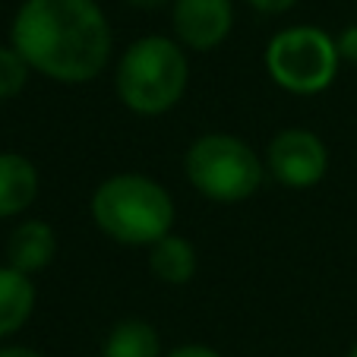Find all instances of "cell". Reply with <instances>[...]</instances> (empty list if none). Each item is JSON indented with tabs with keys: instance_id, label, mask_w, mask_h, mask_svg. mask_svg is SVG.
<instances>
[{
	"instance_id": "13",
	"label": "cell",
	"mask_w": 357,
	"mask_h": 357,
	"mask_svg": "<svg viewBox=\"0 0 357 357\" xmlns=\"http://www.w3.org/2000/svg\"><path fill=\"white\" fill-rule=\"evenodd\" d=\"M29 61L16 47H0V101L13 98L29 82Z\"/></svg>"
},
{
	"instance_id": "1",
	"label": "cell",
	"mask_w": 357,
	"mask_h": 357,
	"mask_svg": "<svg viewBox=\"0 0 357 357\" xmlns=\"http://www.w3.org/2000/svg\"><path fill=\"white\" fill-rule=\"evenodd\" d=\"M13 47L57 82H92L111 57V26L95 0H26L13 20Z\"/></svg>"
},
{
	"instance_id": "11",
	"label": "cell",
	"mask_w": 357,
	"mask_h": 357,
	"mask_svg": "<svg viewBox=\"0 0 357 357\" xmlns=\"http://www.w3.org/2000/svg\"><path fill=\"white\" fill-rule=\"evenodd\" d=\"M35 310V284L26 272L3 266L0 269V338L20 332Z\"/></svg>"
},
{
	"instance_id": "10",
	"label": "cell",
	"mask_w": 357,
	"mask_h": 357,
	"mask_svg": "<svg viewBox=\"0 0 357 357\" xmlns=\"http://www.w3.org/2000/svg\"><path fill=\"white\" fill-rule=\"evenodd\" d=\"M149 269L158 282L165 284H187L193 282L199 259H196V247L181 234H165L162 241H155L149 247Z\"/></svg>"
},
{
	"instance_id": "7",
	"label": "cell",
	"mask_w": 357,
	"mask_h": 357,
	"mask_svg": "<svg viewBox=\"0 0 357 357\" xmlns=\"http://www.w3.org/2000/svg\"><path fill=\"white\" fill-rule=\"evenodd\" d=\"M174 32L190 51H212L231 35L234 3L231 0H174Z\"/></svg>"
},
{
	"instance_id": "5",
	"label": "cell",
	"mask_w": 357,
	"mask_h": 357,
	"mask_svg": "<svg viewBox=\"0 0 357 357\" xmlns=\"http://www.w3.org/2000/svg\"><path fill=\"white\" fill-rule=\"evenodd\" d=\"M338 45L317 26H291L266 45V70L291 95H317L332 86L338 73Z\"/></svg>"
},
{
	"instance_id": "6",
	"label": "cell",
	"mask_w": 357,
	"mask_h": 357,
	"mask_svg": "<svg viewBox=\"0 0 357 357\" xmlns=\"http://www.w3.org/2000/svg\"><path fill=\"white\" fill-rule=\"evenodd\" d=\"M266 165L278 183L291 190H310L329 171V149L313 130L288 127L269 142Z\"/></svg>"
},
{
	"instance_id": "12",
	"label": "cell",
	"mask_w": 357,
	"mask_h": 357,
	"mask_svg": "<svg viewBox=\"0 0 357 357\" xmlns=\"http://www.w3.org/2000/svg\"><path fill=\"white\" fill-rule=\"evenodd\" d=\"M101 357H162V342L146 319H121L105 338Z\"/></svg>"
},
{
	"instance_id": "18",
	"label": "cell",
	"mask_w": 357,
	"mask_h": 357,
	"mask_svg": "<svg viewBox=\"0 0 357 357\" xmlns=\"http://www.w3.org/2000/svg\"><path fill=\"white\" fill-rule=\"evenodd\" d=\"M127 3L136 10H158V7H165V3H171V0H127Z\"/></svg>"
},
{
	"instance_id": "16",
	"label": "cell",
	"mask_w": 357,
	"mask_h": 357,
	"mask_svg": "<svg viewBox=\"0 0 357 357\" xmlns=\"http://www.w3.org/2000/svg\"><path fill=\"white\" fill-rule=\"evenodd\" d=\"M168 357H222L215 348L209 344H183V348H174Z\"/></svg>"
},
{
	"instance_id": "8",
	"label": "cell",
	"mask_w": 357,
	"mask_h": 357,
	"mask_svg": "<svg viewBox=\"0 0 357 357\" xmlns=\"http://www.w3.org/2000/svg\"><path fill=\"white\" fill-rule=\"evenodd\" d=\"M54 253H57L54 228L47 222H41V218H29V222H22L20 228H13V234H10V243H7L10 266L26 272V275L51 266Z\"/></svg>"
},
{
	"instance_id": "4",
	"label": "cell",
	"mask_w": 357,
	"mask_h": 357,
	"mask_svg": "<svg viewBox=\"0 0 357 357\" xmlns=\"http://www.w3.org/2000/svg\"><path fill=\"white\" fill-rule=\"evenodd\" d=\"M187 181L212 202H243L263 183V162L243 139L231 133H206L187 149Z\"/></svg>"
},
{
	"instance_id": "3",
	"label": "cell",
	"mask_w": 357,
	"mask_h": 357,
	"mask_svg": "<svg viewBox=\"0 0 357 357\" xmlns=\"http://www.w3.org/2000/svg\"><path fill=\"white\" fill-rule=\"evenodd\" d=\"M190 82V63L183 47L165 35L136 38L117 63L114 86L121 101L133 114H168L183 98Z\"/></svg>"
},
{
	"instance_id": "14",
	"label": "cell",
	"mask_w": 357,
	"mask_h": 357,
	"mask_svg": "<svg viewBox=\"0 0 357 357\" xmlns=\"http://www.w3.org/2000/svg\"><path fill=\"white\" fill-rule=\"evenodd\" d=\"M338 45V54H342V61H357V26H348L342 35L335 38Z\"/></svg>"
},
{
	"instance_id": "2",
	"label": "cell",
	"mask_w": 357,
	"mask_h": 357,
	"mask_svg": "<svg viewBox=\"0 0 357 357\" xmlns=\"http://www.w3.org/2000/svg\"><path fill=\"white\" fill-rule=\"evenodd\" d=\"M101 234L127 247H152L174 231V199L158 181L146 174H114L101 181L89 202Z\"/></svg>"
},
{
	"instance_id": "9",
	"label": "cell",
	"mask_w": 357,
	"mask_h": 357,
	"mask_svg": "<svg viewBox=\"0 0 357 357\" xmlns=\"http://www.w3.org/2000/svg\"><path fill=\"white\" fill-rule=\"evenodd\" d=\"M38 196V171L26 155L0 152V218L20 215Z\"/></svg>"
},
{
	"instance_id": "19",
	"label": "cell",
	"mask_w": 357,
	"mask_h": 357,
	"mask_svg": "<svg viewBox=\"0 0 357 357\" xmlns=\"http://www.w3.org/2000/svg\"><path fill=\"white\" fill-rule=\"evenodd\" d=\"M348 357H357V344H354V348H351V351H348Z\"/></svg>"
},
{
	"instance_id": "15",
	"label": "cell",
	"mask_w": 357,
	"mask_h": 357,
	"mask_svg": "<svg viewBox=\"0 0 357 357\" xmlns=\"http://www.w3.org/2000/svg\"><path fill=\"white\" fill-rule=\"evenodd\" d=\"M297 0H250V7L259 10V13H269V16H278V13H288L294 7Z\"/></svg>"
},
{
	"instance_id": "17",
	"label": "cell",
	"mask_w": 357,
	"mask_h": 357,
	"mask_svg": "<svg viewBox=\"0 0 357 357\" xmlns=\"http://www.w3.org/2000/svg\"><path fill=\"white\" fill-rule=\"evenodd\" d=\"M0 357H41V354L32 351V348H20V344H13V348H0Z\"/></svg>"
}]
</instances>
